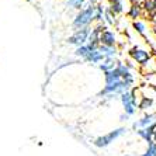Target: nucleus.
<instances>
[{
    "label": "nucleus",
    "instance_id": "1",
    "mask_svg": "<svg viewBox=\"0 0 156 156\" xmlns=\"http://www.w3.org/2000/svg\"><path fill=\"white\" fill-rule=\"evenodd\" d=\"M96 0H86V3L79 11H76V14L73 16L72 20V27L73 31L77 30L89 28L94 24V7H96Z\"/></svg>",
    "mask_w": 156,
    "mask_h": 156
},
{
    "label": "nucleus",
    "instance_id": "2",
    "mask_svg": "<svg viewBox=\"0 0 156 156\" xmlns=\"http://www.w3.org/2000/svg\"><path fill=\"white\" fill-rule=\"evenodd\" d=\"M128 56H129V59L134 62L136 66L144 68V66L153 58V54H152V51L149 49V47L145 48V47H139V45H134V47L128 51Z\"/></svg>",
    "mask_w": 156,
    "mask_h": 156
},
{
    "label": "nucleus",
    "instance_id": "3",
    "mask_svg": "<svg viewBox=\"0 0 156 156\" xmlns=\"http://www.w3.org/2000/svg\"><path fill=\"white\" fill-rule=\"evenodd\" d=\"M127 131L128 129L125 127L115 128V129L110 131V132H107V134L97 136V138L93 141V145H94L96 148H98V149H104V148H107V146H110L114 141H117L118 138L124 136V135L127 134Z\"/></svg>",
    "mask_w": 156,
    "mask_h": 156
},
{
    "label": "nucleus",
    "instance_id": "4",
    "mask_svg": "<svg viewBox=\"0 0 156 156\" xmlns=\"http://www.w3.org/2000/svg\"><path fill=\"white\" fill-rule=\"evenodd\" d=\"M89 33H90V27H89V28H83V30L73 31V33L66 38V44L70 45V47H75V48L82 47V45H84V44L87 42Z\"/></svg>",
    "mask_w": 156,
    "mask_h": 156
},
{
    "label": "nucleus",
    "instance_id": "5",
    "mask_svg": "<svg viewBox=\"0 0 156 156\" xmlns=\"http://www.w3.org/2000/svg\"><path fill=\"white\" fill-rule=\"evenodd\" d=\"M118 98H120L121 105H122L124 114H127L128 117H132V115H135V114H136L138 104L134 101V97H132V93H131V90L122 93V94H121Z\"/></svg>",
    "mask_w": 156,
    "mask_h": 156
},
{
    "label": "nucleus",
    "instance_id": "6",
    "mask_svg": "<svg viewBox=\"0 0 156 156\" xmlns=\"http://www.w3.org/2000/svg\"><path fill=\"white\" fill-rule=\"evenodd\" d=\"M104 30H107L104 24H93L90 27V33H89V38H87L86 44L91 49H97L100 47V35Z\"/></svg>",
    "mask_w": 156,
    "mask_h": 156
},
{
    "label": "nucleus",
    "instance_id": "7",
    "mask_svg": "<svg viewBox=\"0 0 156 156\" xmlns=\"http://www.w3.org/2000/svg\"><path fill=\"white\" fill-rule=\"evenodd\" d=\"M152 125H156V113H145L132 124V129L138 131L144 129V128H149Z\"/></svg>",
    "mask_w": 156,
    "mask_h": 156
},
{
    "label": "nucleus",
    "instance_id": "8",
    "mask_svg": "<svg viewBox=\"0 0 156 156\" xmlns=\"http://www.w3.org/2000/svg\"><path fill=\"white\" fill-rule=\"evenodd\" d=\"M100 45L104 47H118V35L113 28L104 30L100 35Z\"/></svg>",
    "mask_w": 156,
    "mask_h": 156
},
{
    "label": "nucleus",
    "instance_id": "9",
    "mask_svg": "<svg viewBox=\"0 0 156 156\" xmlns=\"http://www.w3.org/2000/svg\"><path fill=\"white\" fill-rule=\"evenodd\" d=\"M142 16H144V10H142V4L139 3H129L127 10V17L132 21H136V20H141Z\"/></svg>",
    "mask_w": 156,
    "mask_h": 156
},
{
    "label": "nucleus",
    "instance_id": "10",
    "mask_svg": "<svg viewBox=\"0 0 156 156\" xmlns=\"http://www.w3.org/2000/svg\"><path fill=\"white\" fill-rule=\"evenodd\" d=\"M125 2H128V0H108L107 7L118 17V16L125 13Z\"/></svg>",
    "mask_w": 156,
    "mask_h": 156
},
{
    "label": "nucleus",
    "instance_id": "11",
    "mask_svg": "<svg viewBox=\"0 0 156 156\" xmlns=\"http://www.w3.org/2000/svg\"><path fill=\"white\" fill-rule=\"evenodd\" d=\"M117 62H118V59H114V58H104V59H103V61L97 65V69L100 70L101 73L110 72V70L115 69Z\"/></svg>",
    "mask_w": 156,
    "mask_h": 156
},
{
    "label": "nucleus",
    "instance_id": "12",
    "mask_svg": "<svg viewBox=\"0 0 156 156\" xmlns=\"http://www.w3.org/2000/svg\"><path fill=\"white\" fill-rule=\"evenodd\" d=\"M91 51H93V49H91V48L89 47L87 44H84V45H82V47H79V48H75V51H73V55H75V58H76L77 61L84 62Z\"/></svg>",
    "mask_w": 156,
    "mask_h": 156
},
{
    "label": "nucleus",
    "instance_id": "13",
    "mask_svg": "<svg viewBox=\"0 0 156 156\" xmlns=\"http://www.w3.org/2000/svg\"><path fill=\"white\" fill-rule=\"evenodd\" d=\"M98 51L101 52V55L104 58L118 59V55H120V48L118 47H104V45H100Z\"/></svg>",
    "mask_w": 156,
    "mask_h": 156
},
{
    "label": "nucleus",
    "instance_id": "14",
    "mask_svg": "<svg viewBox=\"0 0 156 156\" xmlns=\"http://www.w3.org/2000/svg\"><path fill=\"white\" fill-rule=\"evenodd\" d=\"M155 127L156 125H152V127L144 128V129H138V131H135V132H136V135H138L142 141H145L146 144H151V142H153L152 138H153V131H155Z\"/></svg>",
    "mask_w": 156,
    "mask_h": 156
},
{
    "label": "nucleus",
    "instance_id": "15",
    "mask_svg": "<svg viewBox=\"0 0 156 156\" xmlns=\"http://www.w3.org/2000/svg\"><path fill=\"white\" fill-rule=\"evenodd\" d=\"M103 59H104V56H103L101 52L98 51V48H97V49H93V51L89 54V56H87V59L84 61V63H89V65H91V66H97Z\"/></svg>",
    "mask_w": 156,
    "mask_h": 156
},
{
    "label": "nucleus",
    "instance_id": "16",
    "mask_svg": "<svg viewBox=\"0 0 156 156\" xmlns=\"http://www.w3.org/2000/svg\"><path fill=\"white\" fill-rule=\"evenodd\" d=\"M142 10L151 18L156 16V0H144L142 2Z\"/></svg>",
    "mask_w": 156,
    "mask_h": 156
},
{
    "label": "nucleus",
    "instance_id": "17",
    "mask_svg": "<svg viewBox=\"0 0 156 156\" xmlns=\"http://www.w3.org/2000/svg\"><path fill=\"white\" fill-rule=\"evenodd\" d=\"M117 16L114 14L113 11L110 10L107 6H105V9H104V21H103V24H104L107 28H111V27H114L117 24Z\"/></svg>",
    "mask_w": 156,
    "mask_h": 156
},
{
    "label": "nucleus",
    "instance_id": "18",
    "mask_svg": "<svg viewBox=\"0 0 156 156\" xmlns=\"http://www.w3.org/2000/svg\"><path fill=\"white\" fill-rule=\"evenodd\" d=\"M104 9L105 6L101 2H97L94 7V24H103L104 21Z\"/></svg>",
    "mask_w": 156,
    "mask_h": 156
},
{
    "label": "nucleus",
    "instance_id": "19",
    "mask_svg": "<svg viewBox=\"0 0 156 156\" xmlns=\"http://www.w3.org/2000/svg\"><path fill=\"white\" fill-rule=\"evenodd\" d=\"M155 105V100L152 97H146V96H142L141 100L138 103V108L142 111H149Z\"/></svg>",
    "mask_w": 156,
    "mask_h": 156
},
{
    "label": "nucleus",
    "instance_id": "20",
    "mask_svg": "<svg viewBox=\"0 0 156 156\" xmlns=\"http://www.w3.org/2000/svg\"><path fill=\"white\" fill-rule=\"evenodd\" d=\"M84 3H86V0H65V7L68 10L79 11L84 6Z\"/></svg>",
    "mask_w": 156,
    "mask_h": 156
},
{
    "label": "nucleus",
    "instance_id": "21",
    "mask_svg": "<svg viewBox=\"0 0 156 156\" xmlns=\"http://www.w3.org/2000/svg\"><path fill=\"white\" fill-rule=\"evenodd\" d=\"M139 156H156V144H155V142L148 144L146 151L142 153V155H139Z\"/></svg>",
    "mask_w": 156,
    "mask_h": 156
},
{
    "label": "nucleus",
    "instance_id": "22",
    "mask_svg": "<svg viewBox=\"0 0 156 156\" xmlns=\"http://www.w3.org/2000/svg\"><path fill=\"white\" fill-rule=\"evenodd\" d=\"M128 120H129V117H128L127 114H121V115H120V121H122V122H124V121L127 122Z\"/></svg>",
    "mask_w": 156,
    "mask_h": 156
},
{
    "label": "nucleus",
    "instance_id": "23",
    "mask_svg": "<svg viewBox=\"0 0 156 156\" xmlns=\"http://www.w3.org/2000/svg\"><path fill=\"white\" fill-rule=\"evenodd\" d=\"M152 141L156 144V127H155V131H153V138H152Z\"/></svg>",
    "mask_w": 156,
    "mask_h": 156
},
{
    "label": "nucleus",
    "instance_id": "24",
    "mask_svg": "<svg viewBox=\"0 0 156 156\" xmlns=\"http://www.w3.org/2000/svg\"><path fill=\"white\" fill-rule=\"evenodd\" d=\"M122 156H138V155H134V153H125V155H122Z\"/></svg>",
    "mask_w": 156,
    "mask_h": 156
},
{
    "label": "nucleus",
    "instance_id": "25",
    "mask_svg": "<svg viewBox=\"0 0 156 156\" xmlns=\"http://www.w3.org/2000/svg\"><path fill=\"white\" fill-rule=\"evenodd\" d=\"M27 3H33V2H35V0H26Z\"/></svg>",
    "mask_w": 156,
    "mask_h": 156
},
{
    "label": "nucleus",
    "instance_id": "26",
    "mask_svg": "<svg viewBox=\"0 0 156 156\" xmlns=\"http://www.w3.org/2000/svg\"><path fill=\"white\" fill-rule=\"evenodd\" d=\"M152 21H155V26H156V16H155V17L152 18Z\"/></svg>",
    "mask_w": 156,
    "mask_h": 156
},
{
    "label": "nucleus",
    "instance_id": "27",
    "mask_svg": "<svg viewBox=\"0 0 156 156\" xmlns=\"http://www.w3.org/2000/svg\"><path fill=\"white\" fill-rule=\"evenodd\" d=\"M155 63H156V58H155Z\"/></svg>",
    "mask_w": 156,
    "mask_h": 156
},
{
    "label": "nucleus",
    "instance_id": "28",
    "mask_svg": "<svg viewBox=\"0 0 156 156\" xmlns=\"http://www.w3.org/2000/svg\"><path fill=\"white\" fill-rule=\"evenodd\" d=\"M47 2H48V0H47Z\"/></svg>",
    "mask_w": 156,
    "mask_h": 156
}]
</instances>
